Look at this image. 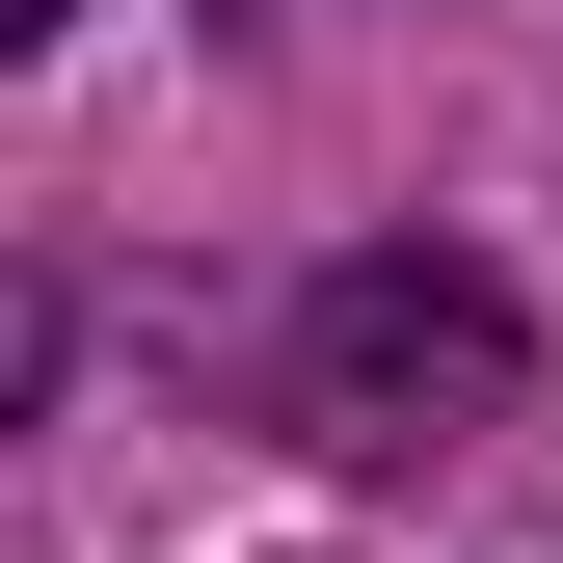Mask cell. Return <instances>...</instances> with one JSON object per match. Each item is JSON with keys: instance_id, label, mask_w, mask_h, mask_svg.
Masks as SVG:
<instances>
[{"instance_id": "1", "label": "cell", "mask_w": 563, "mask_h": 563, "mask_svg": "<svg viewBox=\"0 0 563 563\" xmlns=\"http://www.w3.org/2000/svg\"><path fill=\"white\" fill-rule=\"evenodd\" d=\"M510 296H483L456 242H349L322 296H296V430L322 456H456V430H510Z\"/></svg>"}, {"instance_id": "2", "label": "cell", "mask_w": 563, "mask_h": 563, "mask_svg": "<svg viewBox=\"0 0 563 563\" xmlns=\"http://www.w3.org/2000/svg\"><path fill=\"white\" fill-rule=\"evenodd\" d=\"M0 27H54V0H0Z\"/></svg>"}]
</instances>
